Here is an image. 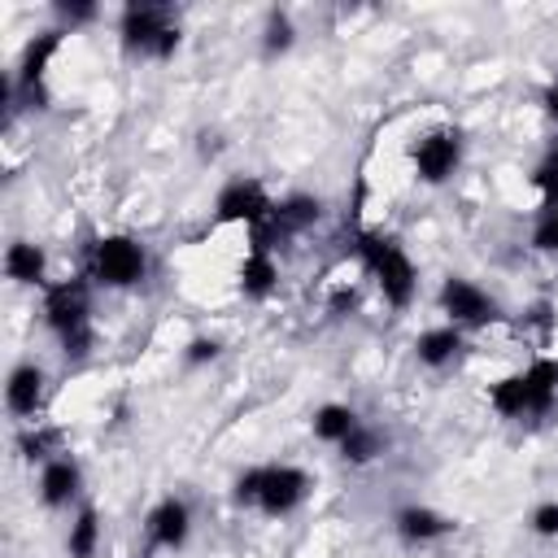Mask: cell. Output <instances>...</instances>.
Returning <instances> with one entry per match:
<instances>
[{"instance_id": "6da1fadb", "label": "cell", "mask_w": 558, "mask_h": 558, "mask_svg": "<svg viewBox=\"0 0 558 558\" xmlns=\"http://www.w3.org/2000/svg\"><path fill=\"white\" fill-rule=\"evenodd\" d=\"M349 248H353L362 275L384 296V305H392V310H410L414 305V296H418V266H414L410 248L401 244V235H392L384 227H357Z\"/></svg>"}, {"instance_id": "7a4b0ae2", "label": "cell", "mask_w": 558, "mask_h": 558, "mask_svg": "<svg viewBox=\"0 0 558 558\" xmlns=\"http://www.w3.org/2000/svg\"><path fill=\"white\" fill-rule=\"evenodd\" d=\"M314 493V475L305 466L292 462H262V466H244L231 480V501L240 510H257L266 519H288L296 514Z\"/></svg>"}, {"instance_id": "3957f363", "label": "cell", "mask_w": 558, "mask_h": 558, "mask_svg": "<svg viewBox=\"0 0 558 558\" xmlns=\"http://www.w3.org/2000/svg\"><path fill=\"white\" fill-rule=\"evenodd\" d=\"M92 279L87 275H70V279H52L44 288V301H39V314H44V327L52 331V340L61 344L65 357L83 362L92 353V340H96V323H92Z\"/></svg>"}, {"instance_id": "277c9868", "label": "cell", "mask_w": 558, "mask_h": 558, "mask_svg": "<svg viewBox=\"0 0 558 558\" xmlns=\"http://www.w3.org/2000/svg\"><path fill=\"white\" fill-rule=\"evenodd\" d=\"M118 48L135 61H170L183 48V26L174 4L131 0L118 13Z\"/></svg>"}, {"instance_id": "5b68a950", "label": "cell", "mask_w": 558, "mask_h": 558, "mask_svg": "<svg viewBox=\"0 0 558 558\" xmlns=\"http://www.w3.org/2000/svg\"><path fill=\"white\" fill-rule=\"evenodd\" d=\"M148 275V244L131 231H105L87 248V279L109 292L140 288Z\"/></svg>"}, {"instance_id": "8992f818", "label": "cell", "mask_w": 558, "mask_h": 558, "mask_svg": "<svg viewBox=\"0 0 558 558\" xmlns=\"http://www.w3.org/2000/svg\"><path fill=\"white\" fill-rule=\"evenodd\" d=\"M462 157H466V140L458 126L440 122V126H427L410 140V170L423 187H440L449 183L458 170H462Z\"/></svg>"}, {"instance_id": "52a82bcc", "label": "cell", "mask_w": 558, "mask_h": 558, "mask_svg": "<svg viewBox=\"0 0 558 558\" xmlns=\"http://www.w3.org/2000/svg\"><path fill=\"white\" fill-rule=\"evenodd\" d=\"M436 310L445 314V323H453V327H462V331H484V327H493V323L506 318L501 301H497L488 288H480L475 279H466V275H445V279H440V288H436Z\"/></svg>"}, {"instance_id": "ba28073f", "label": "cell", "mask_w": 558, "mask_h": 558, "mask_svg": "<svg viewBox=\"0 0 558 558\" xmlns=\"http://www.w3.org/2000/svg\"><path fill=\"white\" fill-rule=\"evenodd\" d=\"M275 209V196L266 192V183L257 174H235L218 187L214 196V227H244L257 231Z\"/></svg>"}, {"instance_id": "9c48e42d", "label": "cell", "mask_w": 558, "mask_h": 558, "mask_svg": "<svg viewBox=\"0 0 558 558\" xmlns=\"http://www.w3.org/2000/svg\"><path fill=\"white\" fill-rule=\"evenodd\" d=\"M318 222H323V196H314V192H288V196H275L270 218L257 231H248V240H257L266 248H279L283 240H292V235H301V231H310Z\"/></svg>"}, {"instance_id": "30bf717a", "label": "cell", "mask_w": 558, "mask_h": 558, "mask_svg": "<svg viewBox=\"0 0 558 558\" xmlns=\"http://www.w3.org/2000/svg\"><path fill=\"white\" fill-rule=\"evenodd\" d=\"M192 536V506L179 493H166L144 514V545L148 554H179Z\"/></svg>"}, {"instance_id": "8fae6325", "label": "cell", "mask_w": 558, "mask_h": 558, "mask_svg": "<svg viewBox=\"0 0 558 558\" xmlns=\"http://www.w3.org/2000/svg\"><path fill=\"white\" fill-rule=\"evenodd\" d=\"M458 532V519L436 510V506H423V501H410L401 510H392V536L410 549H427V545H440Z\"/></svg>"}, {"instance_id": "7c38bea8", "label": "cell", "mask_w": 558, "mask_h": 558, "mask_svg": "<svg viewBox=\"0 0 558 558\" xmlns=\"http://www.w3.org/2000/svg\"><path fill=\"white\" fill-rule=\"evenodd\" d=\"M35 497L44 510H70L83 497V462L70 449L57 453L52 462H44L35 475Z\"/></svg>"}, {"instance_id": "4fadbf2b", "label": "cell", "mask_w": 558, "mask_h": 558, "mask_svg": "<svg viewBox=\"0 0 558 558\" xmlns=\"http://www.w3.org/2000/svg\"><path fill=\"white\" fill-rule=\"evenodd\" d=\"M44 397H48V371L35 357L17 362L4 379V410L22 423H35V414L44 410Z\"/></svg>"}, {"instance_id": "5bb4252c", "label": "cell", "mask_w": 558, "mask_h": 558, "mask_svg": "<svg viewBox=\"0 0 558 558\" xmlns=\"http://www.w3.org/2000/svg\"><path fill=\"white\" fill-rule=\"evenodd\" d=\"M235 288L244 301H270L279 292V257L275 248L248 240L244 257H240V270H235Z\"/></svg>"}, {"instance_id": "9a60e30c", "label": "cell", "mask_w": 558, "mask_h": 558, "mask_svg": "<svg viewBox=\"0 0 558 558\" xmlns=\"http://www.w3.org/2000/svg\"><path fill=\"white\" fill-rule=\"evenodd\" d=\"M410 349H414V362L423 371H449L466 353V331L453 323H436V327H423Z\"/></svg>"}, {"instance_id": "2e32d148", "label": "cell", "mask_w": 558, "mask_h": 558, "mask_svg": "<svg viewBox=\"0 0 558 558\" xmlns=\"http://www.w3.org/2000/svg\"><path fill=\"white\" fill-rule=\"evenodd\" d=\"M488 410L501 414V418H541V405H536V392H532L527 371H514V375L493 379L488 384Z\"/></svg>"}, {"instance_id": "e0dca14e", "label": "cell", "mask_w": 558, "mask_h": 558, "mask_svg": "<svg viewBox=\"0 0 558 558\" xmlns=\"http://www.w3.org/2000/svg\"><path fill=\"white\" fill-rule=\"evenodd\" d=\"M4 279L9 283H17V288H48L52 279H48V253H44V244H35V240H9V248H4Z\"/></svg>"}, {"instance_id": "ac0fdd59", "label": "cell", "mask_w": 558, "mask_h": 558, "mask_svg": "<svg viewBox=\"0 0 558 558\" xmlns=\"http://www.w3.org/2000/svg\"><path fill=\"white\" fill-rule=\"evenodd\" d=\"M362 423H366V418H362L349 401H323V405H314V414H310L314 440H323V445H331V449H340Z\"/></svg>"}, {"instance_id": "d6986e66", "label": "cell", "mask_w": 558, "mask_h": 558, "mask_svg": "<svg viewBox=\"0 0 558 558\" xmlns=\"http://www.w3.org/2000/svg\"><path fill=\"white\" fill-rule=\"evenodd\" d=\"M13 449H17V458L22 462H31V466H44V462H52L57 453H65V432L61 427H48V423H22V432L13 436Z\"/></svg>"}, {"instance_id": "ffe728a7", "label": "cell", "mask_w": 558, "mask_h": 558, "mask_svg": "<svg viewBox=\"0 0 558 558\" xmlns=\"http://www.w3.org/2000/svg\"><path fill=\"white\" fill-rule=\"evenodd\" d=\"M100 554V510L78 506L65 527V558H96Z\"/></svg>"}, {"instance_id": "44dd1931", "label": "cell", "mask_w": 558, "mask_h": 558, "mask_svg": "<svg viewBox=\"0 0 558 558\" xmlns=\"http://www.w3.org/2000/svg\"><path fill=\"white\" fill-rule=\"evenodd\" d=\"M257 44H262V57L266 61H279L296 48V22L288 9H266L262 17V31H257Z\"/></svg>"}, {"instance_id": "7402d4cb", "label": "cell", "mask_w": 558, "mask_h": 558, "mask_svg": "<svg viewBox=\"0 0 558 558\" xmlns=\"http://www.w3.org/2000/svg\"><path fill=\"white\" fill-rule=\"evenodd\" d=\"M336 453H340L349 466H371L375 458H384V453H388V436H384L379 427L362 423V427H357V432H353Z\"/></svg>"}, {"instance_id": "603a6c76", "label": "cell", "mask_w": 558, "mask_h": 558, "mask_svg": "<svg viewBox=\"0 0 558 558\" xmlns=\"http://www.w3.org/2000/svg\"><path fill=\"white\" fill-rule=\"evenodd\" d=\"M527 183L536 192V205H558V135L541 148L536 166L527 170Z\"/></svg>"}, {"instance_id": "cb8c5ba5", "label": "cell", "mask_w": 558, "mask_h": 558, "mask_svg": "<svg viewBox=\"0 0 558 558\" xmlns=\"http://www.w3.org/2000/svg\"><path fill=\"white\" fill-rule=\"evenodd\" d=\"M527 244H532V253L558 257V205H536V214H532V231H527Z\"/></svg>"}, {"instance_id": "d4e9b609", "label": "cell", "mask_w": 558, "mask_h": 558, "mask_svg": "<svg viewBox=\"0 0 558 558\" xmlns=\"http://www.w3.org/2000/svg\"><path fill=\"white\" fill-rule=\"evenodd\" d=\"M52 13H57V26H65L74 35L78 26H87V22L100 17V4L96 0H61V4H52Z\"/></svg>"}, {"instance_id": "484cf974", "label": "cell", "mask_w": 558, "mask_h": 558, "mask_svg": "<svg viewBox=\"0 0 558 558\" xmlns=\"http://www.w3.org/2000/svg\"><path fill=\"white\" fill-rule=\"evenodd\" d=\"M527 532L536 541H558V497H545L527 510Z\"/></svg>"}, {"instance_id": "4316f807", "label": "cell", "mask_w": 558, "mask_h": 558, "mask_svg": "<svg viewBox=\"0 0 558 558\" xmlns=\"http://www.w3.org/2000/svg\"><path fill=\"white\" fill-rule=\"evenodd\" d=\"M179 357H183V366H209V362L222 357V340L218 336H187Z\"/></svg>"}, {"instance_id": "83f0119b", "label": "cell", "mask_w": 558, "mask_h": 558, "mask_svg": "<svg viewBox=\"0 0 558 558\" xmlns=\"http://www.w3.org/2000/svg\"><path fill=\"white\" fill-rule=\"evenodd\" d=\"M523 327H536V331H554V305L549 301H536V305H527V314H523Z\"/></svg>"}, {"instance_id": "f1b7e54d", "label": "cell", "mask_w": 558, "mask_h": 558, "mask_svg": "<svg viewBox=\"0 0 558 558\" xmlns=\"http://www.w3.org/2000/svg\"><path fill=\"white\" fill-rule=\"evenodd\" d=\"M349 310H357V288H336L331 292V301H327V314H349Z\"/></svg>"}, {"instance_id": "f546056e", "label": "cell", "mask_w": 558, "mask_h": 558, "mask_svg": "<svg viewBox=\"0 0 558 558\" xmlns=\"http://www.w3.org/2000/svg\"><path fill=\"white\" fill-rule=\"evenodd\" d=\"M541 105H545V118L558 122V74H549V83L541 87Z\"/></svg>"}]
</instances>
